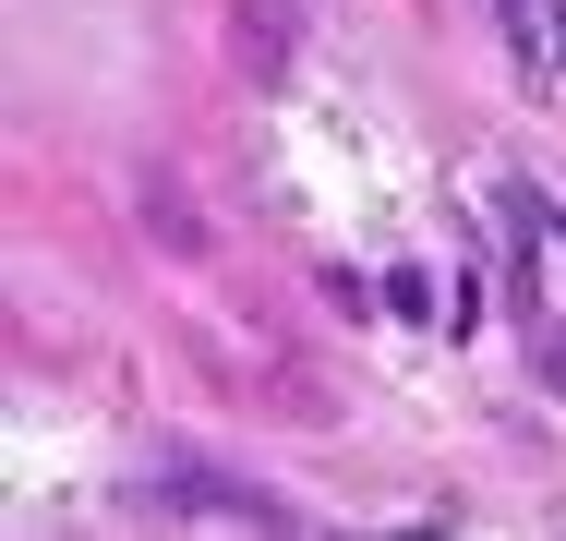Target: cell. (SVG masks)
<instances>
[{
	"mask_svg": "<svg viewBox=\"0 0 566 541\" xmlns=\"http://www.w3.org/2000/svg\"><path fill=\"white\" fill-rule=\"evenodd\" d=\"M506 36H518V73L566 108V0H506Z\"/></svg>",
	"mask_w": 566,
	"mask_h": 541,
	"instance_id": "6da1fadb",
	"label": "cell"
}]
</instances>
